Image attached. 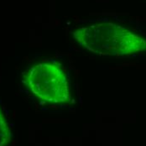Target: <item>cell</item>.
Listing matches in <instances>:
<instances>
[{
    "label": "cell",
    "instance_id": "1",
    "mask_svg": "<svg viewBox=\"0 0 146 146\" xmlns=\"http://www.w3.org/2000/svg\"><path fill=\"white\" fill-rule=\"evenodd\" d=\"M72 35L81 47L100 56H125L146 50V39L114 23H93Z\"/></svg>",
    "mask_w": 146,
    "mask_h": 146
},
{
    "label": "cell",
    "instance_id": "2",
    "mask_svg": "<svg viewBox=\"0 0 146 146\" xmlns=\"http://www.w3.org/2000/svg\"><path fill=\"white\" fill-rule=\"evenodd\" d=\"M25 82L30 92L44 102L62 104L71 99L67 76L58 63L52 61L37 63L27 72Z\"/></svg>",
    "mask_w": 146,
    "mask_h": 146
},
{
    "label": "cell",
    "instance_id": "3",
    "mask_svg": "<svg viewBox=\"0 0 146 146\" xmlns=\"http://www.w3.org/2000/svg\"><path fill=\"white\" fill-rule=\"evenodd\" d=\"M12 133L9 125L0 108V146H7L11 141Z\"/></svg>",
    "mask_w": 146,
    "mask_h": 146
}]
</instances>
